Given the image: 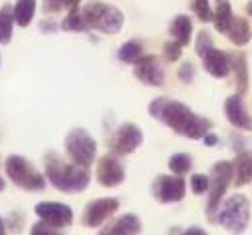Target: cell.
Segmentation results:
<instances>
[{"label":"cell","instance_id":"cell-1","mask_svg":"<svg viewBox=\"0 0 252 235\" xmlns=\"http://www.w3.org/2000/svg\"><path fill=\"white\" fill-rule=\"evenodd\" d=\"M159 120L171 128L175 134L189 138V140H203L205 134L213 130V122L205 116L195 114L187 104L179 100H167Z\"/></svg>","mask_w":252,"mask_h":235},{"label":"cell","instance_id":"cell-2","mask_svg":"<svg viewBox=\"0 0 252 235\" xmlns=\"http://www.w3.org/2000/svg\"><path fill=\"white\" fill-rule=\"evenodd\" d=\"M46 180L62 194H80L90 186L92 175L88 167L80 163H66L56 152H48L44 156Z\"/></svg>","mask_w":252,"mask_h":235},{"label":"cell","instance_id":"cell-3","mask_svg":"<svg viewBox=\"0 0 252 235\" xmlns=\"http://www.w3.org/2000/svg\"><path fill=\"white\" fill-rule=\"evenodd\" d=\"M82 16L90 30H97L101 34H117L123 28L125 16L123 12L101 0H92L82 8Z\"/></svg>","mask_w":252,"mask_h":235},{"label":"cell","instance_id":"cell-4","mask_svg":"<svg viewBox=\"0 0 252 235\" xmlns=\"http://www.w3.org/2000/svg\"><path fill=\"white\" fill-rule=\"evenodd\" d=\"M8 180L24 192H42L46 188V175H42L24 156H8L4 161Z\"/></svg>","mask_w":252,"mask_h":235},{"label":"cell","instance_id":"cell-5","mask_svg":"<svg viewBox=\"0 0 252 235\" xmlns=\"http://www.w3.org/2000/svg\"><path fill=\"white\" fill-rule=\"evenodd\" d=\"M217 223L230 233H242L250 223V201L246 196H230L217 211Z\"/></svg>","mask_w":252,"mask_h":235},{"label":"cell","instance_id":"cell-6","mask_svg":"<svg viewBox=\"0 0 252 235\" xmlns=\"http://www.w3.org/2000/svg\"><path fill=\"white\" fill-rule=\"evenodd\" d=\"M211 186H209V201H207V215L211 221H217V211L220 207V201L228 190V186L232 184L234 178V169H232V161H217L211 169Z\"/></svg>","mask_w":252,"mask_h":235},{"label":"cell","instance_id":"cell-7","mask_svg":"<svg viewBox=\"0 0 252 235\" xmlns=\"http://www.w3.org/2000/svg\"><path fill=\"white\" fill-rule=\"evenodd\" d=\"M64 148L68 157L74 163H80L84 167H90L95 161L97 156V142L90 136L88 130L84 128H74L68 132L66 140H64Z\"/></svg>","mask_w":252,"mask_h":235},{"label":"cell","instance_id":"cell-8","mask_svg":"<svg viewBox=\"0 0 252 235\" xmlns=\"http://www.w3.org/2000/svg\"><path fill=\"white\" fill-rule=\"evenodd\" d=\"M151 194L159 203H179L185 199L187 194V184L181 175H157L153 186H151Z\"/></svg>","mask_w":252,"mask_h":235},{"label":"cell","instance_id":"cell-9","mask_svg":"<svg viewBox=\"0 0 252 235\" xmlns=\"http://www.w3.org/2000/svg\"><path fill=\"white\" fill-rule=\"evenodd\" d=\"M95 180L103 188H117L125 182V167L119 161L117 154H105L97 159Z\"/></svg>","mask_w":252,"mask_h":235},{"label":"cell","instance_id":"cell-10","mask_svg":"<svg viewBox=\"0 0 252 235\" xmlns=\"http://www.w3.org/2000/svg\"><path fill=\"white\" fill-rule=\"evenodd\" d=\"M34 213L42 221L50 223L56 229H64V227H70L74 223L72 207L66 203H60V201H40V203H36Z\"/></svg>","mask_w":252,"mask_h":235},{"label":"cell","instance_id":"cell-11","mask_svg":"<svg viewBox=\"0 0 252 235\" xmlns=\"http://www.w3.org/2000/svg\"><path fill=\"white\" fill-rule=\"evenodd\" d=\"M133 74L141 84L151 86V88H159L165 82V70L161 68L159 58L151 54H143L133 64Z\"/></svg>","mask_w":252,"mask_h":235},{"label":"cell","instance_id":"cell-12","mask_svg":"<svg viewBox=\"0 0 252 235\" xmlns=\"http://www.w3.org/2000/svg\"><path fill=\"white\" fill-rule=\"evenodd\" d=\"M119 209V199L115 197H101V199H94L86 205L84 215H82V223L86 227H99L103 221H107L115 211Z\"/></svg>","mask_w":252,"mask_h":235},{"label":"cell","instance_id":"cell-13","mask_svg":"<svg viewBox=\"0 0 252 235\" xmlns=\"http://www.w3.org/2000/svg\"><path fill=\"white\" fill-rule=\"evenodd\" d=\"M141 144H143L141 128H137L131 122H125L117 128L111 148H113V154H117V156H127V154H133Z\"/></svg>","mask_w":252,"mask_h":235},{"label":"cell","instance_id":"cell-14","mask_svg":"<svg viewBox=\"0 0 252 235\" xmlns=\"http://www.w3.org/2000/svg\"><path fill=\"white\" fill-rule=\"evenodd\" d=\"M224 116L232 128L252 132V116L248 114L240 94H232L224 100Z\"/></svg>","mask_w":252,"mask_h":235},{"label":"cell","instance_id":"cell-15","mask_svg":"<svg viewBox=\"0 0 252 235\" xmlns=\"http://www.w3.org/2000/svg\"><path fill=\"white\" fill-rule=\"evenodd\" d=\"M203 66L205 70L213 76V78H226L232 72V54L219 50V48H211L203 58Z\"/></svg>","mask_w":252,"mask_h":235},{"label":"cell","instance_id":"cell-16","mask_svg":"<svg viewBox=\"0 0 252 235\" xmlns=\"http://www.w3.org/2000/svg\"><path fill=\"white\" fill-rule=\"evenodd\" d=\"M143 231L141 219L135 213H125L121 217H117L111 225H107L105 229H101V235H137Z\"/></svg>","mask_w":252,"mask_h":235},{"label":"cell","instance_id":"cell-17","mask_svg":"<svg viewBox=\"0 0 252 235\" xmlns=\"http://www.w3.org/2000/svg\"><path fill=\"white\" fill-rule=\"evenodd\" d=\"M232 169H234L232 184L236 188L248 186L252 182V150H246V152L236 154V157L232 161Z\"/></svg>","mask_w":252,"mask_h":235},{"label":"cell","instance_id":"cell-18","mask_svg":"<svg viewBox=\"0 0 252 235\" xmlns=\"http://www.w3.org/2000/svg\"><path fill=\"white\" fill-rule=\"evenodd\" d=\"M224 34L228 36V40L234 46H246L250 42V38H252V28H250V22L246 18L232 16V20H230V24H228Z\"/></svg>","mask_w":252,"mask_h":235},{"label":"cell","instance_id":"cell-19","mask_svg":"<svg viewBox=\"0 0 252 235\" xmlns=\"http://www.w3.org/2000/svg\"><path fill=\"white\" fill-rule=\"evenodd\" d=\"M169 34L181 46H189V42L193 38V20L187 14H177L169 26Z\"/></svg>","mask_w":252,"mask_h":235},{"label":"cell","instance_id":"cell-20","mask_svg":"<svg viewBox=\"0 0 252 235\" xmlns=\"http://www.w3.org/2000/svg\"><path fill=\"white\" fill-rule=\"evenodd\" d=\"M232 72H234V82H236V94L244 96L248 90V62L242 52L232 54Z\"/></svg>","mask_w":252,"mask_h":235},{"label":"cell","instance_id":"cell-21","mask_svg":"<svg viewBox=\"0 0 252 235\" xmlns=\"http://www.w3.org/2000/svg\"><path fill=\"white\" fill-rule=\"evenodd\" d=\"M143 54H145V48H143L141 40H127L117 50V58L123 64H135Z\"/></svg>","mask_w":252,"mask_h":235},{"label":"cell","instance_id":"cell-22","mask_svg":"<svg viewBox=\"0 0 252 235\" xmlns=\"http://www.w3.org/2000/svg\"><path fill=\"white\" fill-rule=\"evenodd\" d=\"M14 22V6L2 4V8H0V44H10Z\"/></svg>","mask_w":252,"mask_h":235},{"label":"cell","instance_id":"cell-23","mask_svg":"<svg viewBox=\"0 0 252 235\" xmlns=\"http://www.w3.org/2000/svg\"><path fill=\"white\" fill-rule=\"evenodd\" d=\"M232 16L234 14H232V6H230L228 0H219V2H217V10L213 14L215 30L220 32V34H224L226 28H228V24H230V20H232Z\"/></svg>","mask_w":252,"mask_h":235},{"label":"cell","instance_id":"cell-24","mask_svg":"<svg viewBox=\"0 0 252 235\" xmlns=\"http://www.w3.org/2000/svg\"><path fill=\"white\" fill-rule=\"evenodd\" d=\"M36 14V0H16L14 4V20L18 26L26 28Z\"/></svg>","mask_w":252,"mask_h":235},{"label":"cell","instance_id":"cell-25","mask_svg":"<svg viewBox=\"0 0 252 235\" xmlns=\"http://www.w3.org/2000/svg\"><path fill=\"white\" fill-rule=\"evenodd\" d=\"M60 28L66 30V32H86V30H90L88 24H86V20H84V16H82V10L78 6L76 8H70L68 16L62 20Z\"/></svg>","mask_w":252,"mask_h":235},{"label":"cell","instance_id":"cell-26","mask_svg":"<svg viewBox=\"0 0 252 235\" xmlns=\"http://www.w3.org/2000/svg\"><path fill=\"white\" fill-rule=\"evenodd\" d=\"M191 167H193V159L189 154H173L169 157V169L175 175H185Z\"/></svg>","mask_w":252,"mask_h":235},{"label":"cell","instance_id":"cell-27","mask_svg":"<svg viewBox=\"0 0 252 235\" xmlns=\"http://www.w3.org/2000/svg\"><path fill=\"white\" fill-rule=\"evenodd\" d=\"M82 0H44V12L46 14H54V12H62V10H70L76 8Z\"/></svg>","mask_w":252,"mask_h":235},{"label":"cell","instance_id":"cell-28","mask_svg":"<svg viewBox=\"0 0 252 235\" xmlns=\"http://www.w3.org/2000/svg\"><path fill=\"white\" fill-rule=\"evenodd\" d=\"M191 8H193V12L197 14V18L201 20V22H213V8H211V2L209 0H191Z\"/></svg>","mask_w":252,"mask_h":235},{"label":"cell","instance_id":"cell-29","mask_svg":"<svg viewBox=\"0 0 252 235\" xmlns=\"http://www.w3.org/2000/svg\"><path fill=\"white\" fill-rule=\"evenodd\" d=\"M211 48H213V36H211V32L201 30L197 34V40H195V52H197V56L203 58Z\"/></svg>","mask_w":252,"mask_h":235},{"label":"cell","instance_id":"cell-30","mask_svg":"<svg viewBox=\"0 0 252 235\" xmlns=\"http://www.w3.org/2000/svg\"><path fill=\"white\" fill-rule=\"evenodd\" d=\"M209 186H211V178L205 173H193L191 175V192L195 196H201L205 192H209Z\"/></svg>","mask_w":252,"mask_h":235},{"label":"cell","instance_id":"cell-31","mask_svg":"<svg viewBox=\"0 0 252 235\" xmlns=\"http://www.w3.org/2000/svg\"><path fill=\"white\" fill-rule=\"evenodd\" d=\"M195 76H197V68H195V64L191 60H187V62L181 64V68H179V80L183 84H191L195 80Z\"/></svg>","mask_w":252,"mask_h":235},{"label":"cell","instance_id":"cell-32","mask_svg":"<svg viewBox=\"0 0 252 235\" xmlns=\"http://www.w3.org/2000/svg\"><path fill=\"white\" fill-rule=\"evenodd\" d=\"M181 44L177 42V40H169V42H165V46H163V52H165V58L169 62H177L179 58H181Z\"/></svg>","mask_w":252,"mask_h":235},{"label":"cell","instance_id":"cell-33","mask_svg":"<svg viewBox=\"0 0 252 235\" xmlns=\"http://www.w3.org/2000/svg\"><path fill=\"white\" fill-rule=\"evenodd\" d=\"M30 233H34V235H60L62 233V229H56V227H52L50 223H46V221H38V223H34L32 225V229H30Z\"/></svg>","mask_w":252,"mask_h":235},{"label":"cell","instance_id":"cell-34","mask_svg":"<svg viewBox=\"0 0 252 235\" xmlns=\"http://www.w3.org/2000/svg\"><path fill=\"white\" fill-rule=\"evenodd\" d=\"M24 227V217L18 213V211H12L6 219V231H12V233H20Z\"/></svg>","mask_w":252,"mask_h":235},{"label":"cell","instance_id":"cell-35","mask_svg":"<svg viewBox=\"0 0 252 235\" xmlns=\"http://www.w3.org/2000/svg\"><path fill=\"white\" fill-rule=\"evenodd\" d=\"M165 102H167V98H155L151 104H149V116L151 118H155V120H159V116H161V112H163V106H165Z\"/></svg>","mask_w":252,"mask_h":235},{"label":"cell","instance_id":"cell-36","mask_svg":"<svg viewBox=\"0 0 252 235\" xmlns=\"http://www.w3.org/2000/svg\"><path fill=\"white\" fill-rule=\"evenodd\" d=\"M203 142H205V146L213 148V146H217V144H219V136H217V134H213V132H209V134H205Z\"/></svg>","mask_w":252,"mask_h":235},{"label":"cell","instance_id":"cell-37","mask_svg":"<svg viewBox=\"0 0 252 235\" xmlns=\"http://www.w3.org/2000/svg\"><path fill=\"white\" fill-rule=\"evenodd\" d=\"M183 233H185V235H207V231L201 229V227H189V229H185Z\"/></svg>","mask_w":252,"mask_h":235},{"label":"cell","instance_id":"cell-38","mask_svg":"<svg viewBox=\"0 0 252 235\" xmlns=\"http://www.w3.org/2000/svg\"><path fill=\"white\" fill-rule=\"evenodd\" d=\"M40 30H44V32H54V30H56V26H54V24H50V22H42V24H40Z\"/></svg>","mask_w":252,"mask_h":235},{"label":"cell","instance_id":"cell-39","mask_svg":"<svg viewBox=\"0 0 252 235\" xmlns=\"http://www.w3.org/2000/svg\"><path fill=\"white\" fill-rule=\"evenodd\" d=\"M4 233H6V221L0 217V235H4Z\"/></svg>","mask_w":252,"mask_h":235},{"label":"cell","instance_id":"cell-40","mask_svg":"<svg viewBox=\"0 0 252 235\" xmlns=\"http://www.w3.org/2000/svg\"><path fill=\"white\" fill-rule=\"evenodd\" d=\"M246 14H248V16H252V0L246 4Z\"/></svg>","mask_w":252,"mask_h":235},{"label":"cell","instance_id":"cell-41","mask_svg":"<svg viewBox=\"0 0 252 235\" xmlns=\"http://www.w3.org/2000/svg\"><path fill=\"white\" fill-rule=\"evenodd\" d=\"M4 188H6V182H4V180H2V178H0V192H2V190H4Z\"/></svg>","mask_w":252,"mask_h":235},{"label":"cell","instance_id":"cell-42","mask_svg":"<svg viewBox=\"0 0 252 235\" xmlns=\"http://www.w3.org/2000/svg\"><path fill=\"white\" fill-rule=\"evenodd\" d=\"M0 64H2V60H0Z\"/></svg>","mask_w":252,"mask_h":235}]
</instances>
